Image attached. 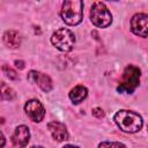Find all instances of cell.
Listing matches in <instances>:
<instances>
[{
    "label": "cell",
    "mask_w": 148,
    "mask_h": 148,
    "mask_svg": "<svg viewBox=\"0 0 148 148\" xmlns=\"http://www.w3.org/2000/svg\"><path fill=\"white\" fill-rule=\"evenodd\" d=\"M113 120L117 126L126 133H136L141 130L143 124L141 116L131 110H119L114 114Z\"/></svg>",
    "instance_id": "cell-1"
},
{
    "label": "cell",
    "mask_w": 148,
    "mask_h": 148,
    "mask_svg": "<svg viewBox=\"0 0 148 148\" xmlns=\"http://www.w3.org/2000/svg\"><path fill=\"white\" fill-rule=\"evenodd\" d=\"M61 17L68 25H77L83 17V2L81 0H67L61 7Z\"/></svg>",
    "instance_id": "cell-2"
},
{
    "label": "cell",
    "mask_w": 148,
    "mask_h": 148,
    "mask_svg": "<svg viewBox=\"0 0 148 148\" xmlns=\"http://www.w3.org/2000/svg\"><path fill=\"white\" fill-rule=\"evenodd\" d=\"M140 68L134 65H128L123 73L121 81L117 87L118 92L132 94L140 83Z\"/></svg>",
    "instance_id": "cell-3"
},
{
    "label": "cell",
    "mask_w": 148,
    "mask_h": 148,
    "mask_svg": "<svg viewBox=\"0 0 148 148\" xmlns=\"http://www.w3.org/2000/svg\"><path fill=\"white\" fill-rule=\"evenodd\" d=\"M90 20L97 28H106L112 22V15L104 2L96 1L90 9Z\"/></svg>",
    "instance_id": "cell-4"
},
{
    "label": "cell",
    "mask_w": 148,
    "mask_h": 148,
    "mask_svg": "<svg viewBox=\"0 0 148 148\" xmlns=\"http://www.w3.org/2000/svg\"><path fill=\"white\" fill-rule=\"evenodd\" d=\"M52 44L62 52H69L74 47L75 36L74 34L66 28H60L56 30L51 37Z\"/></svg>",
    "instance_id": "cell-5"
},
{
    "label": "cell",
    "mask_w": 148,
    "mask_h": 148,
    "mask_svg": "<svg viewBox=\"0 0 148 148\" xmlns=\"http://www.w3.org/2000/svg\"><path fill=\"white\" fill-rule=\"evenodd\" d=\"M131 30L139 37H148V14H135L131 20Z\"/></svg>",
    "instance_id": "cell-6"
},
{
    "label": "cell",
    "mask_w": 148,
    "mask_h": 148,
    "mask_svg": "<svg viewBox=\"0 0 148 148\" xmlns=\"http://www.w3.org/2000/svg\"><path fill=\"white\" fill-rule=\"evenodd\" d=\"M24 111L27 116L35 123L42 121L45 116V109L38 99H29L24 105Z\"/></svg>",
    "instance_id": "cell-7"
},
{
    "label": "cell",
    "mask_w": 148,
    "mask_h": 148,
    "mask_svg": "<svg viewBox=\"0 0 148 148\" xmlns=\"http://www.w3.org/2000/svg\"><path fill=\"white\" fill-rule=\"evenodd\" d=\"M28 80L36 83L43 91L49 92L52 90V81L49 75L37 72V71H30L28 73Z\"/></svg>",
    "instance_id": "cell-8"
},
{
    "label": "cell",
    "mask_w": 148,
    "mask_h": 148,
    "mask_svg": "<svg viewBox=\"0 0 148 148\" xmlns=\"http://www.w3.org/2000/svg\"><path fill=\"white\" fill-rule=\"evenodd\" d=\"M30 139L29 127L25 125H20L15 128V132L12 136V142L15 148H24Z\"/></svg>",
    "instance_id": "cell-9"
},
{
    "label": "cell",
    "mask_w": 148,
    "mask_h": 148,
    "mask_svg": "<svg viewBox=\"0 0 148 148\" xmlns=\"http://www.w3.org/2000/svg\"><path fill=\"white\" fill-rule=\"evenodd\" d=\"M47 128L52 135V138L59 142L61 141H66L68 140V131L65 126V124L60 123V121H50L47 124Z\"/></svg>",
    "instance_id": "cell-10"
},
{
    "label": "cell",
    "mask_w": 148,
    "mask_h": 148,
    "mask_svg": "<svg viewBox=\"0 0 148 148\" xmlns=\"http://www.w3.org/2000/svg\"><path fill=\"white\" fill-rule=\"evenodd\" d=\"M2 39H3V43L8 47H12V49L18 47L20 44H21V35L16 30H8V31H6L3 34Z\"/></svg>",
    "instance_id": "cell-11"
},
{
    "label": "cell",
    "mask_w": 148,
    "mask_h": 148,
    "mask_svg": "<svg viewBox=\"0 0 148 148\" xmlns=\"http://www.w3.org/2000/svg\"><path fill=\"white\" fill-rule=\"evenodd\" d=\"M87 95H88V89H87L84 86L79 84V86L74 87V88L71 90V92H69V98H71V101H72L74 104H79V103H81L83 99H86Z\"/></svg>",
    "instance_id": "cell-12"
},
{
    "label": "cell",
    "mask_w": 148,
    "mask_h": 148,
    "mask_svg": "<svg viewBox=\"0 0 148 148\" xmlns=\"http://www.w3.org/2000/svg\"><path fill=\"white\" fill-rule=\"evenodd\" d=\"M15 98V92L12 88H9L5 82H1V99L2 101H12Z\"/></svg>",
    "instance_id": "cell-13"
},
{
    "label": "cell",
    "mask_w": 148,
    "mask_h": 148,
    "mask_svg": "<svg viewBox=\"0 0 148 148\" xmlns=\"http://www.w3.org/2000/svg\"><path fill=\"white\" fill-rule=\"evenodd\" d=\"M98 148H127L125 145L117 142V141H104L98 145Z\"/></svg>",
    "instance_id": "cell-14"
},
{
    "label": "cell",
    "mask_w": 148,
    "mask_h": 148,
    "mask_svg": "<svg viewBox=\"0 0 148 148\" xmlns=\"http://www.w3.org/2000/svg\"><path fill=\"white\" fill-rule=\"evenodd\" d=\"M2 72H3V74H6V76L9 77L10 80H15V79H17V74H16V72H15L13 68H10L9 66H7V65H3V66H2Z\"/></svg>",
    "instance_id": "cell-15"
},
{
    "label": "cell",
    "mask_w": 148,
    "mask_h": 148,
    "mask_svg": "<svg viewBox=\"0 0 148 148\" xmlns=\"http://www.w3.org/2000/svg\"><path fill=\"white\" fill-rule=\"evenodd\" d=\"M92 114H94L95 117H97V118L104 117V112H103V110L99 109V108H95V109L92 110Z\"/></svg>",
    "instance_id": "cell-16"
},
{
    "label": "cell",
    "mask_w": 148,
    "mask_h": 148,
    "mask_svg": "<svg viewBox=\"0 0 148 148\" xmlns=\"http://www.w3.org/2000/svg\"><path fill=\"white\" fill-rule=\"evenodd\" d=\"M15 66L18 68V69H23L24 68V62L22 60H15Z\"/></svg>",
    "instance_id": "cell-17"
},
{
    "label": "cell",
    "mask_w": 148,
    "mask_h": 148,
    "mask_svg": "<svg viewBox=\"0 0 148 148\" xmlns=\"http://www.w3.org/2000/svg\"><path fill=\"white\" fill-rule=\"evenodd\" d=\"M64 148H79L77 146H73V145H66Z\"/></svg>",
    "instance_id": "cell-18"
},
{
    "label": "cell",
    "mask_w": 148,
    "mask_h": 148,
    "mask_svg": "<svg viewBox=\"0 0 148 148\" xmlns=\"http://www.w3.org/2000/svg\"><path fill=\"white\" fill-rule=\"evenodd\" d=\"M1 141H2L1 147H3V146H5V136H3V134H1Z\"/></svg>",
    "instance_id": "cell-19"
},
{
    "label": "cell",
    "mask_w": 148,
    "mask_h": 148,
    "mask_svg": "<svg viewBox=\"0 0 148 148\" xmlns=\"http://www.w3.org/2000/svg\"><path fill=\"white\" fill-rule=\"evenodd\" d=\"M31 148H44L43 146H34V147H31Z\"/></svg>",
    "instance_id": "cell-20"
}]
</instances>
